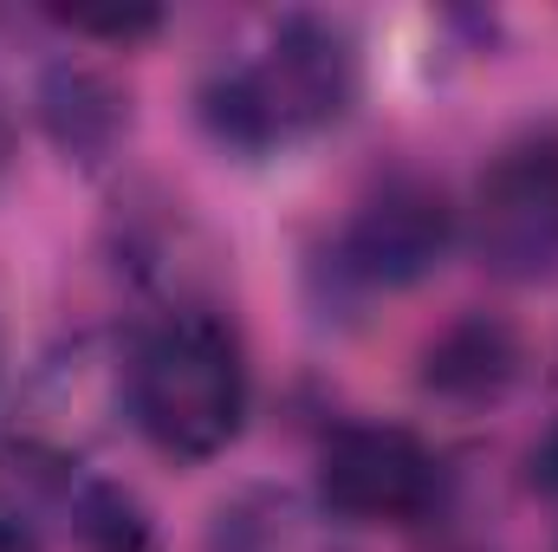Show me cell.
I'll list each match as a JSON object with an SVG mask.
<instances>
[{"instance_id":"6da1fadb","label":"cell","mask_w":558,"mask_h":552,"mask_svg":"<svg viewBox=\"0 0 558 552\" xmlns=\"http://www.w3.org/2000/svg\"><path fill=\"white\" fill-rule=\"evenodd\" d=\"M357 98V46L338 20L292 13L202 92V124L234 149H286L331 131Z\"/></svg>"},{"instance_id":"7a4b0ae2","label":"cell","mask_w":558,"mask_h":552,"mask_svg":"<svg viewBox=\"0 0 558 552\" xmlns=\"http://www.w3.org/2000/svg\"><path fill=\"white\" fill-rule=\"evenodd\" d=\"M124 410L175 461H215L247 422V358L215 312H162L124 351Z\"/></svg>"},{"instance_id":"3957f363","label":"cell","mask_w":558,"mask_h":552,"mask_svg":"<svg viewBox=\"0 0 558 552\" xmlns=\"http://www.w3.org/2000/svg\"><path fill=\"white\" fill-rule=\"evenodd\" d=\"M468 235L474 254L494 279H553L558 274V137L507 143L481 182H474V208H468Z\"/></svg>"},{"instance_id":"277c9868","label":"cell","mask_w":558,"mask_h":552,"mask_svg":"<svg viewBox=\"0 0 558 552\" xmlns=\"http://www.w3.org/2000/svg\"><path fill=\"white\" fill-rule=\"evenodd\" d=\"M318 501L351 527H410L441 501V461L403 422H344L318 448Z\"/></svg>"},{"instance_id":"5b68a950","label":"cell","mask_w":558,"mask_h":552,"mask_svg":"<svg viewBox=\"0 0 558 552\" xmlns=\"http://www.w3.org/2000/svg\"><path fill=\"white\" fill-rule=\"evenodd\" d=\"M454 248V202L441 182H428L416 169L384 176L344 221L338 235V274L371 286V292H397L428 279Z\"/></svg>"},{"instance_id":"8992f818","label":"cell","mask_w":558,"mask_h":552,"mask_svg":"<svg viewBox=\"0 0 558 552\" xmlns=\"http://www.w3.org/2000/svg\"><path fill=\"white\" fill-rule=\"evenodd\" d=\"M118 404H124V364H111L98 345H72L33 377L20 404V448L39 468H72L105 435Z\"/></svg>"},{"instance_id":"52a82bcc","label":"cell","mask_w":558,"mask_h":552,"mask_svg":"<svg viewBox=\"0 0 558 552\" xmlns=\"http://www.w3.org/2000/svg\"><path fill=\"white\" fill-rule=\"evenodd\" d=\"M520 371H526L520 332L494 312H461L422 351V391L454 410H494L520 384Z\"/></svg>"},{"instance_id":"ba28073f","label":"cell","mask_w":558,"mask_h":552,"mask_svg":"<svg viewBox=\"0 0 558 552\" xmlns=\"http://www.w3.org/2000/svg\"><path fill=\"white\" fill-rule=\"evenodd\" d=\"M39 118H46L52 143L65 156H78V163H105L118 149V137L131 131L124 92L92 65H59L46 79V92H39Z\"/></svg>"},{"instance_id":"9c48e42d","label":"cell","mask_w":558,"mask_h":552,"mask_svg":"<svg viewBox=\"0 0 558 552\" xmlns=\"http://www.w3.org/2000/svg\"><path fill=\"white\" fill-rule=\"evenodd\" d=\"M72 533L85 552H156V527H149L143 501L111 481H85L72 494Z\"/></svg>"},{"instance_id":"30bf717a","label":"cell","mask_w":558,"mask_h":552,"mask_svg":"<svg viewBox=\"0 0 558 552\" xmlns=\"http://www.w3.org/2000/svg\"><path fill=\"white\" fill-rule=\"evenodd\" d=\"M215 552H305V520L292 501H241L234 514H221L215 527Z\"/></svg>"},{"instance_id":"8fae6325","label":"cell","mask_w":558,"mask_h":552,"mask_svg":"<svg viewBox=\"0 0 558 552\" xmlns=\"http://www.w3.org/2000/svg\"><path fill=\"white\" fill-rule=\"evenodd\" d=\"M72 33H92V39H143L162 26V13H65Z\"/></svg>"},{"instance_id":"7c38bea8","label":"cell","mask_w":558,"mask_h":552,"mask_svg":"<svg viewBox=\"0 0 558 552\" xmlns=\"http://www.w3.org/2000/svg\"><path fill=\"white\" fill-rule=\"evenodd\" d=\"M533 488H539V494H558V429L533 448Z\"/></svg>"},{"instance_id":"4fadbf2b","label":"cell","mask_w":558,"mask_h":552,"mask_svg":"<svg viewBox=\"0 0 558 552\" xmlns=\"http://www.w3.org/2000/svg\"><path fill=\"white\" fill-rule=\"evenodd\" d=\"M0 552H46V547H39V533L26 520H7L0 514Z\"/></svg>"}]
</instances>
